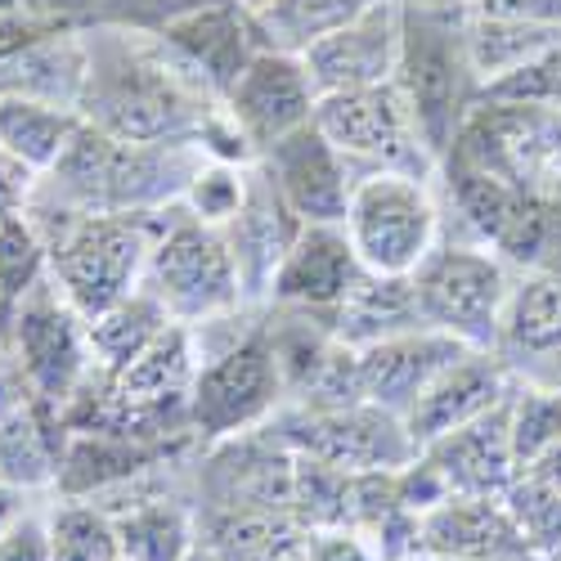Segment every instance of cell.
Masks as SVG:
<instances>
[{"instance_id": "cell-11", "label": "cell", "mask_w": 561, "mask_h": 561, "mask_svg": "<svg viewBox=\"0 0 561 561\" xmlns=\"http://www.w3.org/2000/svg\"><path fill=\"white\" fill-rule=\"evenodd\" d=\"M270 432L301 458H319L342 472H396L404 467L417 445L400 413H387L368 400L333 404V409H306L288 404L278 409Z\"/></svg>"}, {"instance_id": "cell-15", "label": "cell", "mask_w": 561, "mask_h": 561, "mask_svg": "<svg viewBox=\"0 0 561 561\" xmlns=\"http://www.w3.org/2000/svg\"><path fill=\"white\" fill-rule=\"evenodd\" d=\"M400 41H404V5L400 0H378L368 14H359L342 32L310 45L301 59L319 85V95H337V90L396 81Z\"/></svg>"}, {"instance_id": "cell-24", "label": "cell", "mask_w": 561, "mask_h": 561, "mask_svg": "<svg viewBox=\"0 0 561 561\" xmlns=\"http://www.w3.org/2000/svg\"><path fill=\"white\" fill-rule=\"evenodd\" d=\"M423 552H440L458 561H490V557L526 552V539L503 499L449 494L440 507H432L423 517Z\"/></svg>"}, {"instance_id": "cell-8", "label": "cell", "mask_w": 561, "mask_h": 561, "mask_svg": "<svg viewBox=\"0 0 561 561\" xmlns=\"http://www.w3.org/2000/svg\"><path fill=\"white\" fill-rule=\"evenodd\" d=\"M512 278H517V265L507 256H499L485 243L445 233L436 252L409 274V284H413L417 319L427 329L449 333L454 342L472 351H494Z\"/></svg>"}, {"instance_id": "cell-27", "label": "cell", "mask_w": 561, "mask_h": 561, "mask_svg": "<svg viewBox=\"0 0 561 561\" xmlns=\"http://www.w3.org/2000/svg\"><path fill=\"white\" fill-rule=\"evenodd\" d=\"M171 314L167 306L135 288L130 297H122L117 306L100 310L95 319H85V333H90V355H95V368L104 373V378H113V373H122L139 351H149L167 329H171Z\"/></svg>"}, {"instance_id": "cell-41", "label": "cell", "mask_w": 561, "mask_h": 561, "mask_svg": "<svg viewBox=\"0 0 561 561\" xmlns=\"http://www.w3.org/2000/svg\"><path fill=\"white\" fill-rule=\"evenodd\" d=\"M233 5H243V10H252V14H256V10H265V5H270V0H233Z\"/></svg>"}, {"instance_id": "cell-1", "label": "cell", "mask_w": 561, "mask_h": 561, "mask_svg": "<svg viewBox=\"0 0 561 561\" xmlns=\"http://www.w3.org/2000/svg\"><path fill=\"white\" fill-rule=\"evenodd\" d=\"M85 36V81L77 113L85 126L117 139H194L198 122L220 104L211 90L184 68L158 32L139 27H81Z\"/></svg>"}, {"instance_id": "cell-18", "label": "cell", "mask_w": 561, "mask_h": 561, "mask_svg": "<svg viewBox=\"0 0 561 561\" xmlns=\"http://www.w3.org/2000/svg\"><path fill=\"white\" fill-rule=\"evenodd\" d=\"M462 351H472V346L454 342L449 333L427 329V323L404 329V333H391V337H378V342H368V346L355 351L359 396L368 404L404 417L413 409V400L423 396Z\"/></svg>"}, {"instance_id": "cell-39", "label": "cell", "mask_w": 561, "mask_h": 561, "mask_svg": "<svg viewBox=\"0 0 561 561\" xmlns=\"http://www.w3.org/2000/svg\"><path fill=\"white\" fill-rule=\"evenodd\" d=\"M522 477H535V481H543V485H552V490H561V440L530 467V472H522Z\"/></svg>"}, {"instance_id": "cell-25", "label": "cell", "mask_w": 561, "mask_h": 561, "mask_svg": "<svg viewBox=\"0 0 561 561\" xmlns=\"http://www.w3.org/2000/svg\"><path fill=\"white\" fill-rule=\"evenodd\" d=\"M85 81V36L81 27H55L14 55L0 59V95H23L77 108Z\"/></svg>"}, {"instance_id": "cell-32", "label": "cell", "mask_w": 561, "mask_h": 561, "mask_svg": "<svg viewBox=\"0 0 561 561\" xmlns=\"http://www.w3.org/2000/svg\"><path fill=\"white\" fill-rule=\"evenodd\" d=\"M50 274V256L27 216V207L0 216V301L19 306L41 278Z\"/></svg>"}, {"instance_id": "cell-13", "label": "cell", "mask_w": 561, "mask_h": 561, "mask_svg": "<svg viewBox=\"0 0 561 561\" xmlns=\"http://www.w3.org/2000/svg\"><path fill=\"white\" fill-rule=\"evenodd\" d=\"M364 274L368 270L359 265L342 225H301L288 256L278 261V270L270 278L265 306L301 310V314L333 323L342 314V306L351 301V293L359 288Z\"/></svg>"}, {"instance_id": "cell-43", "label": "cell", "mask_w": 561, "mask_h": 561, "mask_svg": "<svg viewBox=\"0 0 561 561\" xmlns=\"http://www.w3.org/2000/svg\"><path fill=\"white\" fill-rule=\"evenodd\" d=\"M557 561H561V557H557Z\"/></svg>"}, {"instance_id": "cell-31", "label": "cell", "mask_w": 561, "mask_h": 561, "mask_svg": "<svg viewBox=\"0 0 561 561\" xmlns=\"http://www.w3.org/2000/svg\"><path fill=\"white\" fill-rule=\"evenodd\" d=\"M351 494H355V472L329 467L319 458L293 454V494L288 512L301 530H329V526H351Z\"/></svg>"}, {"instance_id": "cell-4", "label": "cell", "mask_w": 561, "mask_h": 561, "mask_svg": "<svg viewBox=\"0 0 561 561\" xmlns=\"http://www.w3.org/2000/svg\"><path fill=\"white\" fill-rule=\"evenodd\" d=\"M167 211V207H162ZM162 211H108V216H55L32 220L45 256H50L55 288L85 314L117 306L145 284V265L158 239Z\"/></svg>"}, {"instance_id": "cell-42", "label": "cell", "mask_w": 561, "mask_h": 561, "mask_svg": "<svg viewBox=\"0 0 561 561\" xmlns=\"http://www.w3.org/2000/svg\"><path fill=\"white\" fill-rule=\"evenodd\" d=\"M190 561H220V557H216V552H211V548H198V552H194V557H190Z\"/></svg>"}, {"instance_id": "cell-26", "label": "cell", "mask_w": 561, "mask_h": 561, "mask_svg": "<svg viewBox=\"0 0 561 561\" xmlns=\"http://www.w3.org/2000/svg\"><path fill=\"white\" fill-rule=\"evenodd\" d=\"M81 130V113L68 104H45L23 95H0V153L14 158L36 180L55 171Z\"/></svg>"}, {"instance_id": "cell-37", "label": "cell", "mask_w": 561, "mask_h": 561, "mask_svg": "<svg viewBox=\"0 0 561 561\" xmlns=\"http://www.w3.org/2000/svg\"><path fill=\"white\" fill-rule=\"evenodd\" d=\"M472 10L490 19H512V23H535V27L561 32V0H477Z\"/></svg>"}, {"instance_id": "cell-6", "label": "cell", "mask_w": 561, "mask_h": 561, "mask_svg": "<svg viewBox=\"0 0 561 561\" xmlns=\"http://www.w3.org/2000/svg\"><path fill=\"white\" fill-rule=\"evenodd\" d=\"M440 175L373 171L359 175L346 207V239L368 274H413L445 239Z\"/></svg>"}, {"instance_id": "cell-30", "label": "cell", "mask_w": 561, "mask_h": 561, "mask_svg": "<svg viewBox=\"0 0 561 561\" xmlns=\"http://www.w3.org/2000/svg\"><path fill=\"white\" fill-rule=\"evenodd\" d=\"M507 436L517 472H530L561 440V387L539 378H517V387L507 396Z\"/></svg>"}, {"instance_id": "cell-36", "label": "cell", "mask_w": 561, "mask_h": 561, "mask_svg": "<svg viewBox=\"0 0 561 561\" xmlns=\"http://www.w3.org/2000/svg\"><path fill=\"white\" fill-rule=\"evenodd\" d=\"M0 561H50V535H45V503L27 507L23 517L0 535Z\"/></svg>"}, {"instance_id": "cell-7", "label": "cell", "mask_w": 561, "mask_h": 561, "mask_svg": "<svg viewBox=\"0 0 561 561\" xmlns=\"http://www.w3.org/2000/svg\"><path fill=\"white\" fill-rule=\"evenodd\" d=\"M139 288L153 293L167 306V314L175 323H190V329L252 306L243 293V274H239V261H233L229 233L216 225H203L180 203L162 211Z\"/></svg>"}, {"instance_id": "cell-12", "label": "cell", "mask_w": 561, "mask_h": 561, "mask_svg": "<svg viewBox=\"0 0 561 561\" xmlns=\"http://www.w3.org/2000/svg\"><path fill=\"white\" fill-rule=\"evenodd\" d=\"M220 104L243 126V135L256 145V153H265L284 135L314 122L319 85H314L301 55L261 50V55H252V64L239 77H233V85L225 90Z\"/></svg>"}, {"instance_id": "cell-20", "label": "cell", "mask_w": 561, "mask_h": 561, "mask_svg": "<svg viewBox=\"0 0 561 561\" xmlns=\"http://www.w3.org/2000/svg\"><path fill=\"white\" fill-rule=\"evenodd\" d=\"M108 503L122 561H190L203 548V517L184 490H158L149 481L117 490Z\"/></svg>"}, {"instance_id": "cell-17", "label": "cell", "mask_w": 561, "mask_h": 561, "mask_svg": "<svg viewBox=\"0 0 561 561\" xmlns=\"http://www.w3.org/2000/svg\"><path fill=\"white\" fill-rule=\"evenodd\" d=\"M512 387H517V373L499 351H462L440 378L413 400V409L404 413V427L413 436V445L423 449L432 440H440L445 432H458L477 417L494 413Z\"/></svg>"}, {"instance_id": "cell-19", "label": "cell", "mask_w": 561, "mask_h": 561, "mask_svg": "<svg viewBox=\"0 0 561 561\" xmlns=\"http://www.w3.org/2000/svg\"><path fill=\"white\" fill-rule=\"evenodd\" d=\"M494 351L517 378L552 382V373L561 368V265L517 270Z\"/></svg>"}, {"instance_id": "cell-9", "label": "cell", "mask_w": 561, "mask_h": 561, "mask_svg": "<svg viewBox=\"0 0 561 561\" xmlns=\"http://www.w3.org/2000/svg\"><path fill=\"white\" fill-rule=\"evenodd\" d=\"M314 126L333 139V149L351 162L355 180L373 171H409V175H440L436 153L427 149L417 130L400 85H364V90H337L319 95Z\"/></svg>"}, {"instance_id": "cell-35", "label": "cell", "mask_w": 561, "mask_h": 561, "mask_svg": "<svg viewBox=\"0 0 561 561\" xmlns=\"http://www.w3.org/2000/svg\"><path fill=\"white\" fill-rule=\"evenodd\" d=\"M301 561H382V552L355 526H329V530H306Z\"/></svg>"}, {"instance_id": "cell-14", "label": "cell", "mask_w": 561, "mask_h": 561, "mask_svg": "<svg viewBox=\"0 0 561 561\" xmlns=\"http://www.w3.org/2000/svg\"><path fill=\"white\" fill-rule=\"evenodd\" d=\"M256 167L270 175V184L284 194V203L297 211L301 225H342L346 220L355 171L314 122L284 135L278 145H270L256 158Z\"/></svg>"}, {"instance_id": "cell-16", "label": "cell", "mask_w": 561, "mask_h": 561, "mask_svg": "<svg viewBox=\"0 0 561 561\" xmlns=\"http://www.w3.org/2000/svg\"><path fill=\"white\" fill-rule=\"evenodd\" d=\"M158 36L216 100H225V90L233 85V77L252 64V55L265 50L256 14L243 10V5H233V0H216V5L180 14L167 27H158Z\"/></svg>"}, {"instance_id": "cell-28", "label": "cell", "mask_w": 561, "mask_h": 561, "mask_svg": "<svg viewBox=\"0 0 561 561\" xmlns=\"http://www.w3.org/2000/svg\"><path fill=\"white\" fill-rule=\"evenodd\" d=\"M45 535H50V561H122L113 512L90 494H50Z\"/></svg>"}, {"instance_id": "cell-29", "label": "cell", "mask_w": 561, "mask_h": 561, "mask_svg": "<svg viewBox=\"0 0 561 561\" xmlns=\"http://www.w3.org/2000/svg\"><path fill=\"white\" fill-rule=\"evenodd\" d=\"M373 5L378 0H270L265 10H256V27H261L265 50L306 55L310 45L342 32Z\"/></svg>"}, {"instance_id": "cell-23", "label": "cell", "mask_w": 561, "mask_h": 561, "mask_svg": "<svg viewBox=\"0 0 561 561\" xmlns=\"http://www.w3.org/2000/svg\"><path fill=\"white\" fill-rule=\"evenodd\" d=\"M64 454H68L64 413L32 400L0 417V485H10L27 499L55 494L64 477Z\"/></svg>"}, {"instance_id": "cell-33", "label": "cell", "mask_w": 561, "mask_h": 561, "mask_svg": "<svg viewBox=\"0 0 561 561\" xmlns=\"http://www.w3.org/2000/svg\"><path fill=\"white\" fill-rule=\"evenodd\" d=\"M503 503L526 539V552L539 561H557L561 557V490L535 477H517L512 490L503 494Z\"/></svg>"}, {"instance_id": "cell-5", "label": "cell", "mask_w": 561, "mask_h": 561, "mask_svg": "<svg viewBox=\"0 0 561 561\" xmlns=\"http://www.w3.org/2000/svg\"><path fill=\"white\" fill-rule=\"evenodd\" d=\"M404 5V0H400ZM467 14L472 10H413L404 5V41L396 85L423 130L436 162L454 149L467 113L481 100V81L467 55Z\"/></svg>"}, {"instance_id": "cell-3", "label": "cell", "mask_w": 561, "mask_h": 561, "mask_svg": "<svg viewBox=\"0 0 561 561\" xmlns=\"http://www.w3.org/2000/svg\"><path fill=\"white\" fill-rule=\"evenodd\" d=\"M198 378L190 391V432L198 445H220L270 427L288 404L284 373H278L265 306H243L198 323Z\"/></svg>"}, {"instance_id": "cell-21", "label": "cell", "mask_w": 561, "mask_h": 561, "mask_svg": "<svg viewBox=\"0 0 561 561\" xmlns=\"http://www.w3.org/2000/svg\"><path fill=\"white\" fill-rule=\"evenodd\" d=\"M423 454L440 481L449 485V494H472V499H503L517 481V458H512V436H507V400L467 423L458 432H445L440 440L423 445Z\"/></svg>"}, {"instance_id": "cell-38", "label": "cell", "mask_w": 561, "mask_h": 561, "mask_svg": "<svg viewBox=\"0 0 561 561\" xmlns=\"http://www.w3.org/2000/svg\"><path fill=\"white\" fill-rule=\"evenodd\" d=\"M27 507H32L27 494H19V490H10V485H0V535H5V530L19 522Z\"/></svg>"}, {"instance_id": "cell-40", "label": "cell", "mask_w": 561, "mask_h": 561, "mask_svg": "<svg viewBox=\"0 0 561 561\" xmlns=\"http://www.w3.org/2000/svg\"><path fill=\"white\" fill-rule=\"evenodd\" d=\"M413 10H472L477 0H404Z\"/></svg>"}, {"instance_id": "cell-10", "label": "cell", "mask_w": 561, "mask_h": 561, "mask_svg": "<svg viewBox=\"0 0 561 561\" xmlns=\"http://www.w3.org/2000/svg\"><path fill=\"white\" fill-rule=\"evenodd\" d=\"M5 351L14 355L32 400L55 413H64L68 400L85 387L90 373H95L85 314L55 288L50 274L14 306Z\"/></svg>"}, {"instance_id": "cell-22", "label": "cell", "mask_w": 561, "mask_h": 561, "mask_svg": "<svg viewBox=\"0 0 561 561\" xmlns=\"http://www.w3.org/2000/svg\"><path fill=\"white\" fill-rule=\"evenodd\" d=\"M229 233V248H233V261H239V274H243V293L252 306H265V293H270V278L278 270V261L288 256L293 239L301 233V220L297 211L284 203V194L270 184V175L261 167H252V184H248V203L243 211L225 225Z\"/></svg>"}, {"instance_id": "cell-34", "label": "cell", "mask_w": 561, "mask_h": 561, "mask_svg": "<svg viewBox=\"0 0 561 561\" xmlns=\"http://www.w3.org/2000/svg\"><path fill=\"white\" fill-rule=\"evenodd\" d=\"M248 184H252V167H229V162H207L203 158V167L194 171L190 190H184V198H180V207L190 216H198L203 225L225 229L233 216L243 211Z\"/></svg>"}, {"instance_id": "cell-2", "label": "cell", "mask_w": 561, "mask_h": 561, "mask_svg": "<svg viewBox=\"0 0 561 561\" xmlns=\"http://www.w3.org/2000/svg\"><path fill=\"white\" fill-rule=\"evenodd\" d=\"M203 153L194 139H117L108 130L85 126L68 153L32 184L27 216H108V211H162L175 207L190 190Z\"/></svg>"}]
</instances>
